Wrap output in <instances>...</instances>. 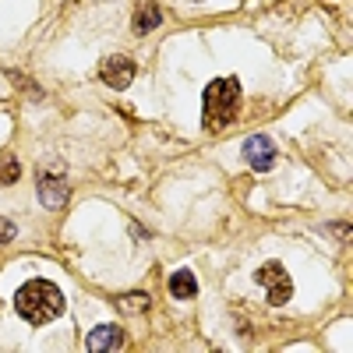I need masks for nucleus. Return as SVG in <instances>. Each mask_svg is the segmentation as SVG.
Segmentation results:
<instances>
[{"instance_id": "1", "label": "nucleus", "mask_w": 353, "mask_h": 353, "mask_svg": "<svg viewBox=\"0 0 353 353\" xmlns=\"http://www.w3.org/2000/svg\"><path fill=\"white\" fill-rule=\"evenodd\" d=\"M241 110V85L237 78H216L205 85V96H201V124L205 131H223L233 124V117Z\"/></svg>"}, {"instance_id": "2", "label": "nucleus", "mask_w": 353, "mask_h": 353, "mask_svg": "<svg viewBox=\"0 0 353 353\" xmlns=\"http://www.w3.org/2000/svg\"><path fill=\"white\" fill-rule=\"evenodd\" d=\"M14 311L28 321V325H46V321L64 314V297H61V290H57L53 283L32 279V283H25L14 293Z\"/></svg>"}, {"instance_id": "3", "label": "nucleus", "mask_w": 353, "mask_h": 353, "mask_svg": "<svg viewBox=\"0 0 353 353\" xmlns=\"http://www.w3.org/2000/svg\"><path fill=\"white\" fill-rule=\"evenodd\" d=\"M254 279L269 290V304H272V307H283V304L293 297V283H290V276H286V269H283L279 261H265Z\"/></svg>"}, {"instance_id": "4", "label": "nucleus", "mask_w": 353, "mask_h": 353, "mask_svg": "<svg viewBox=\"0 0 353 353\" xmlns=\"http://www.w3.org/2000/svg\"><path fill=\"white\" fill-rule=\"evenodd\" d=\"M99 78L113 88H128L134 81V61L131 57H121V53H113V57H103V64H99Z\"/></svg>"}, {"instance_id": "5", "label": "nucleus", "mask_w": 353, "mask_h": 353, "mask_svg": "<svg viewBox=\"0 0 353 353\" xmlns=\"http://www.w3.org/2000/svg\"><path fill=\"white\" fill-rule=\"evenodd\" d=\"M68 181L61 173H53V170H43L39 173V198H43V205L46 209H61V205L68 201Z\"/></svg>"}, {"instance_id": "6", "label": "nucleus", "mask_w": 353, "mask_h": 353, "mask_svg": "<svg viewBox=\"0 0 353 353\" xmlns=\"http://www.w3.org/2000/svg\"><path fill=\"white\" fill-rule=\"evenodd\" d=\"M244 159L254 166V170H272V163H276V145L269 141V138H248L244 141Z\"/></svg>"}, {"instance_id": "7", "label": "nucleus", "mask_w": 353, "mask_h": 353, "mask_svg": "<svg viewBox=\"0 0 353 353\" xmlns=\"http://www.w3.org/2000/svg\"><path fill=\"white\" fill-rule=\"evenodd\" d=\"M124 346V329L117 325H99L88 332V350L92 353H106V350H121Z\"/></svg>"}, {"instance_id": "8", "label": "nucleus", "mask_w": 353, "mask_h": 353, "mask_svg": "<svg viewBox=\"0 0 353 353\" xmlns=\"http://www.w3.org/2000/svg\"><path fill=\"white\" fill-rule=\"evenodd\" d=\"M170 293H173L176 301H191V297H198V279H194L188 269L173 272V276H170Z\"/></svg>"}, {"instance_id": "9", "label": "nucleus", "mask_w": 353, "mask_h": 353, "mask_svg": "<svg viewBox=\"0 0 353 353\" xmlns=\"http://www.w3.org/2000/svg\"><path fill=\"white\" fill-rule=\"evenodd\" d=\"M159 21H163V14H159L156 4H141L138 14H134V32L138 36H149L152 28H159Z\"/></svg>"}, {"instance_id": "10", "label": "nucleus", "mask_w": 353, "mask_h": 353, "mask_svg": "<svg viewBox=\"0 0 353 353\" xmlns=\"http://www.w3.org/2000/svg\"><path fill=\"white\" fill-rule=\"evenodd\" d=\"M113 304L121 307L124 314H141L145 307H149V297H145V293H121Z\"/></svg>"}, {"instance_id": "11", "label": "nucleus", "mask_w": 353, "mask_h": 353, "mask_svg": "<svg viewBox=\"0 0 353 353\" xmlns=\"http://www.w3.org/2000/svg\"><path fill=\"white\" fill-rule=\"evenodd\" d=\"M18 176H21V166H18L14 156H4V159H0V184H14Z\"/></svg>"}, {"instance_id": "12", "label": "nucleus", "mask_w": 353, "mask_h": 353, "mask_svg": "<svg viewBox=\"0 0 353 353\" xmlns=\"http://www.w3.org/2000/svg\"><path fill=\"white\" fill-rule=\"evenodd\" d=\"M14 223H8V219H0V244H8V241H14Z\"/></svg>"}]
</instances>
